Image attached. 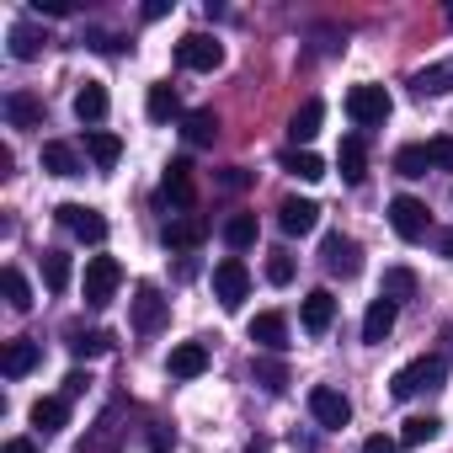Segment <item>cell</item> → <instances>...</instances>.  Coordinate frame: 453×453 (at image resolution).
<instances>
[{
    "instance_id": "6da1fadb",
    "label": "cell",
    "mask_w": 453,
    "mask_h": 453,
    "mask_svg": "<svg viewBox=\"0 0 453 453\" xmlns=\"http://www.w3.org/2000/svg\"><path fill=\"white\" fill-rule=\"evenodd\" d=\"M389 230H395L405 246H421V241L432 235V213H426V203H421V197H411V192L389 197Z\"/></svg>"
},
{
    "instance_id": "7a4b0ae2",
    "label": "cell",
    "mask_w": 453,
    "mask_h": 453,
    "mask_svg": "<svg viewBox=\"0 0 453 453\" xmlns=\"http://www.w3.org/2000/svg\"><path fill=\"white\" fill-rule=\"evenodd\" d=\"M442 379H448V363H442V357H416V363H405V368L389 379V395H395V400H411V395H421V389H442Z\"/></svg>"
},
{
    "instance_id": "3957f363",
    "label": "cell",
    "mask_w": 453,
    "mask_h": 453,
    "mask_svg": "<svg viewBox=\"0 0 453 453\" xmlns=\"http://www.w3.org/2000/svg\"><path fill=\"white\" fill-rule=\"evenodd\" d=\"M389 112H395V102H389L384 86H352V91H347V118H352L357 128H384Z\"/></svg>"
},
{
    "instance_id": "277c9868",
    "label": "cell",
    "mask_w": 453,
    "mask_h": 453,
    "mask_svg": "<svg viewBox=\"0 0 453 453\" xmlns=\"http://www.w3.org/2000/svg\"><path fill=\"white\" fill-rule=\"evenodd\" d=\"M118 283H123V267H118L112 257H91V262H86L81 288H86V304H91V310H107L112 294H118Z\"/></svg>"
},
{
    "instance_id": "5b68a950",
    "label": "cell",
    "mask_w": 453,
    "mask_h": 453,
    "mask_svg": "<svg viewBox=\"0 0 453 453\" xmlns=\"http://www.w3.org/2000/svg\"><path fill=\"white\" fill-rule=\"evenodd\" d=\"M246 294H251V273H246V262H241V257H224V262L213 267V299H219L224 310H241Z\"/></svg>"
},
{
    "instance_id": "8992f818",
    "label": "cell",
    "mask_w": 453,
    "mask_h": 453,
    "mask_svg": "<svg viewBox=\"0 0 453 453\" xmlns=\"http://www.w3.org/2000/svg\"><path fill=\"white\" fill-rule=\"evenodd\" d=\"M208 230H213V224H208L203 213H171L165 230H160V241H165V251L187 257V251H197V246L208 241Z\"/></svg>"
},
{
    "instance_id": "52a82bcc",
    "label": "cell",
    "mask_w": 453,
    "mask_h": 453,
    "mask_svg": "<svg viewBox=\"0 0 453 453\" xmlns=\"http://www.w3.org/2000/svg\"><path fill=\"white\" fill-rule=\"evenodd\" d=\"M176 65H181V70H192V75H208V70H219V65H224V43H219V38H208V33H187V38L176 43Z\"/></svg>"
},
{
    "instance_id": "ba28073f",
    "label": "cell",
    "mask_w": 453,
    "mask_h": 453,
    "mask_svg": "<svg viewBox=\"0 0 453 453\" xmlns=\"http://www.w3.org/2000/svg\"><path fill=\"white\" fill-rule=\"evenodd\" d=\"M320 262H326L331 278H357V273H363V246H357L352 235L331 230V235L320 241Z\"/></svg>"
},
{
    "instance_id": "9c48e42d",
    "label": "cell",
    "mask_w": 453,
    "mask_h": 453,
    "mask_svg": "<svg viewBox=\"0 0 453 453\" xmlns=\"http://www.w3.org/2000/svg\"><path fill=\"white\" fill-rule=\"evenodd\" d=\"M54 219L65 224L75 241H86V246H102V241H107V219H102L96 208H86V203H59Z\"/></svg>"
},
{
    "instance_id": "30bf717a",
    "label": "cell",
    "mask_w": 453,
    "mask_h": 453,
    "mask_svg": "<svg viewBox=\"0 0 453 453\" xmlns=\"http://www.w3.org/2000/svg\"><path fill=\"white\" fill-rule=\"evenodd\" d=\"M310 416H315L326 432H342V426L352 421V400H347L342 389H331V384H315V389H310Z\"/></svg>"
},
{
    "instance_id": "8fae6325",
    "label": "cell",
    "mask_w": 453,
    "mask_h": 453,
    "mask_svg": "<svg viewBox=\"0 0 453 453\" xmlns=\"http://www.w3.org/2000/svg\"><path fill=\"white\" fill-rule=\"evenodd\" d=\"M165 315H171V299H160L155 283H139V294H134V331L139 336H155L165 326Z\"/></svg>"
},
{
    "instance_id": "7c38bea8",
    "label": "cell",
    "mask_w": 453,
    "mask_h": 453,
    "mask_svg": "<svg viewBox=\"0 0 453 453\" xmlns=\"http://www.w3.org/2000/svg\"><path fill=\"white\" fill-rule=\"evenodd\" d=\"M192 197H197V192H192V160L181 155V160H171L165 176H160V203H165V208H192Z\"/></svg>"
},
{
    "instance_id": "4fadbf2b",
    "label": "cell",
    "mask_w": 453,
    "mask_h": 453,
    "mask_svg": "<svg viewBox=\"0 0 453 453\" xmlns=\"http://www.w3.org/2000/svg\"><path fill=\"white\" fill-rule=\"evenodd\" d=\"M299 320H304L310 336H326L331 320H336V294H331V288H310L304 304H299Z\"/></svg>"
},
{
    "instance_id": "5bb4252c",
    "label": "cell",
    "mask_w": 453,
    "mask_h": 453,
    "mask_svg": "<svg viewBox=\"0 0 453 453\" xmlns=\"http://www.w3.org/2000/svg\"><path fill=\"white\" fill-rule=\"evenodd\" d=\"M278 224H283V235H310L315 224H320V203H310V197H283V203H278Z\"/></svg>"
},
{
    "instance_id": "9a60e30c",
    "label": "cell",
    "mask_w": 453,
    "mask_h": 453,
    "mask_svg": "<svg viewBox=\"0 0 453 453\" xmlns=\"http://www.w3.org/2000/svg\"><path fill=\"white\" fill-rule=\"evenodd\" d=\"M38 363H43V347H38V342H27V336L6 342V352H0V373H6V379H27Z\"/></svg>"
},
{
    "instance_id": "2e32d148",
    "label": "cell",
    "mask_w": 453,
    "mask_h": 453,
    "mask_svg": "<svg viewBox=\"0 0 453 453\" xmlns=\"http://www.w3.org/2000/svg\"><path fill=\"white\" fill-rule=\"evenodd\" d=\"M336 171H342L347 187H363V181H368V144H363L357 134L342 139V150H336Z\"/></svg>"
},
{
    "instance_id": "e0dca14e",
    "label": "cell",
    "mask_w": 453,
    "mask_h": 453,
    "mask_svg": "<svg viewBox=\"0 0 453 453\" xmlns=\"http://www.w3.org/2000/svg\"><path fill=\"white\" fill-rule=\"evenodd\" d=\"M165 368H171V379H203L208 373V347L203 342H181V347H171Z\"/></svg>"
},
{
    "instance_id": "ac0fdd59",
    "label": "cell",
    "mask_w": 453,
    "mask_h": 453,
    "mask_svg": "<svg viewBox=\"0 0 453 453\" xmlns=\"http://www.w3.org/2000/svg\"><path fill=\"white\" fill-rule=\"evenodd\" d=\"M33 426L43 432V437H54V432H65L70 426V400L65 395H43V400H33Z\"/></svg>"
},
{
    "instance_id": "d6986e66",
    "label": "cell",
    "mask_w": 453,
    "mask_h": 453,
    "mask_svg": "<svg viewBox=\"0 0 453 453\" xmlns=\"http://www.w3.org/2000/svg\"><path fill=\"white\" fill-rule=\"evenodd\" d=\"M251 342H257L262 352H283V347H288V320H283L278 310H262V315L251 320Z\"/></svg>"
},
{
    "instance_id": "ffe728a7",
    "label": "cell",
    "mask_w": 453,
    "mask_h": 453,
    "mask_svg": "<svg viewBox=\"0 0 453 453\" xmlns=\"http://www.w3.org/2000/svg\"><path fill=\"white\" fill-rule=\"evenodd\" d=\"M6 38H12L6 49H12V59H17V65H33V59L43 54V43H49V33H43V27H33V22H17Z\"/></svg>"
},
{
    "instance_id": "44dd1931",
    "label": "cell",
    "mask_w": 453,
    "mask_h": 453,
    "mask_svg": "<svg viewBox=\"0 0 453 453\" xmlns=\"http://www.w3.org/2000/svg\"><path fill=\"white\" fill-rule=\"evenodd\" d=\"M320 123H326V102H320V96H310V102L288 118V139H294V150H299V144H310V139L320 134Z\"/></svg>"
},
{
    "instance_id": "7402d4cb",
    "label": "cell",
    "mask_w": 453,
    "mask_h": 453,
    "mask_svg": "<svg viewBox=\"0 0 453 453\" xmlns=\"http://www.w3.org/2000/svg\"><path fill=\"white\" fill-rule=\"evenodd\" d=\"M86 155H91L96 171H112V165L123 160V139L107 134V128H91V134H86Z\"/></svg>"
},
{
    "instance_id": "603a6c76",
    "label": "cell",
    "mask_w": 453,
    "mask_h": 453,
    "mask_svg": "<svg viewBox=\"0 0 453 453\" xmlns=\"http://www.w3.org/2000/svg\"><path fill=\"white\" fill-rule=\"evenodd\" d=\"M389 331H395V304H389V299H373L368 315H363V342H368V347H384Z\"/></svg>"
},
{
    "instance_id": "cb8c5ba5",
    "label": "cell",
    "mask_w": 453,
    "mask_h": 453,
    "mask_svg": "<svg viewBox=\"0 0 453 453\" xmlns=\"http://www.w3.org/2000/svg\"><path fill=\"white\" fill-rule=\"evenodd\" d=\"M65 347L75 357H107L112 352V331H86V326H70L65 331Z\"/></svg>"
},
{
    "instance_id": "d4e9b609",
    "label": "cell",
    "mask_w": 453,
    "mask_h": 453,
    "mask_svg": "<svg viewBox=\"0 0 453 453\" xmlns=\"http://www.w3.org/2000/svg\"><path fill=\"white\" fill-rule=\"evenodd\" d=\"M75 118H81L86 128H96V123L107 118V86H96V81H86V86L75 91Z\"/></svg>"
},
{
    "instance_id": "484cf974",
    "label": "cell",
    "mask_w": 453,
    "mask_h": 453,
    "mask_svg": "<svg viewBox=\"0 0 453 453\" xmlns=\"http://www.w3.org/2000/svg\"><path fill=\"white\" fill-rule=\"evenodd\" d=\"M6 123H12V128H38V123H43V102H38L33 91H12V96H6Z\"/></svg>"
},
{
    "instance_id": "4316f807",
    "label": "cell",
    "mask_w": 453,
    "mask_h": 453,
    "mask_svg": "<svg viewBox=\"0 0 453 453\" xmlns=\"http://www.w3.org/2000/svg\"><path fill=\"white\" fill-rule=\"evenodd\" d=\"M181 139H187L192 150L213 144V139H219V118H213V107H197V112H187V118H181Z\"/></svg>"
},
{
    "instance_id": "83f0119b",
    "label": "cell",
    "mask_w": 453,
    "mask_h": 453,
    "mask_svg": "<svg viewBox=\"0 0 453 453\" xmlns=\"http://www.w3.org/2000/svg\"><path fill=\"white\" fill-rule=\"evenodd\" d=\"M411 86H416V96H448V91H453V59L416 70V75H411Z\"/></svg>"
},
{
    "instance_id": "f1b7e54d",
    "label": "cell",
    "mask_w": 453,
    "mask_h": 453,
    "mask_svg": "<svg viewBox=\"0 0 453 453\" xmlns=\"http://www.w3.org/2000/svg\"><path fill=\"white\" fill-rule=\"evenodd\" d=\"M144 112H150V123H171V118H181V102H176V86H165V81H155V86H150V96H144Z\"/></svg>"
},
{
    "instance_id": "f546056e",
    "label": "cell",
    "mask_w": 453,
    "mask_h": 453,
    "mask_svg": "<svg viewBox=\"0 0 453 453\" xmlns=\"http://www.w3.org/2000/svg\"><path fill=\"white\" fill-rule=\"evenodd\" d=\"M38 160H43V171H49V176H81V155H75L70 144H59V139H49Z\"/></svg>"
},
{
    "instance_id": "4dcf8cb0",
    "label": "cell",
    "mask_w": 453,
    "mask_h": 453,
    "mask_svg": "<svg viewBox=\"0 0 453 453\" xmlns=\"http://www.w3.org/2000/svg\"><path fill=\"white\" fill-rule=\"evenodd\" d=\"M224 246H230V251H251L257 246V213H230V219H224Z\"/></svg>"
},
{
    "instance_id": "1f68e13d",
    "label": "cell",
    "mask_w": 453,
    "mask_h": 453,
    "mask_svg": "<svg viewBox=\"0 0 453 453\" xmlns=\"http://www.w3.org/2000/svg\"><path fill=\"white\" fill-rule=\"evenodd\" d=\"M283 171L299 176V181H320L326 176V160L315 150H283Z\"/></svg>"
},
{
    "instance_id": "d6a6232c",
    "label": "cell",
    "mask_w": 453,
    "mask_h": 453,
    "mask_svg": "<svg viewBox=\"0 0 453 453\" xmlns=\"http://www.w3.org/2000/svg\"><path fill=\"white\" fill-rule=\"evenodd\" d=\"M251 379H257L267 395H283V389H288V368H283V357H251Z\"/></svg>"
},
{
    "instance_id": "836d02e7",
    "label": "cell",
    "mask_w": 453,
    "mask_h": 453,
    "mask_svg": "<svg viewBox=\"0 0 453 453\" xmlns=\"http://www.w3.org/2000/svg\"><path fill=\"white\" fill-rule=\"evenodd\" d=\"M437 432H442L437 416H405V421H400V448H421V442H432Z\"/></svg>"
},
{
    "instance_id": "e575fe53",
    "label": "cell",
    "mask_w": 453,
    "mask_h": 453,
    "mask_svg": "<svg viewBox=\"0 0 453 453\" xmlns=\"http://www.w3.org/2000/svg\"><path fill=\"white\" fill-rule=\"evenodd\" d=\"M0 288H6V304H12L17 315H27V310H33V288H27V278H22L17 267L0 273Z\"/></svg>"
},
{
    "instance_id": "d590c367",
    "label": "cell",
    "mask_w": 453,
    "mask_h": 453,
    "mask_svg": "<svg viewBox=\"0 0 453 453\" xmlns=\"http://www.w3.org/2000/svg\"><path fill=\"white\" fill-rule=\"evenodd\" d=\"M395 171H400V176H411V181H416V176H426V171H432L426 144H405V150H395Z\"/></svg>"
},
{
    "instance_id": "8d00e7d4",
    "label": "cell",
    "mask_w": 453,
    "mask_h": 453,
    "mask_svg": "<svg viewBox=\"0 0 453 453\" xmlns=\"http://www.w3.org/2000/svg\"><path fill=\"white\" fill-rule=\"evenodd\" d=\"M43 288L49 294H65L70 288V257L65 251H43Z\"/></svg>"
},
{
    "instance_id": "74e56055",
    "label": "cell",
    "mask_w": 453,
    "mask_h": 453,
    "mask_svg": "<svg viewBox=\"0 0 453 453\" xmlns=\"http://www.w3.org/2000/svg\"><path fill=\"white\" fill-rule=\"evenodd\" d=\"M411 294H416V273H411V267H389V273H384V288H379V299L400 304V299H411Z\"/></svg>"
},
{
    "instance_id": "f35d334b",
    "label": "cell",
    "mask_w": 453,
    "mask_h": 453,
    "mask_svg": "<svg viewBox=\"0 0 453 453\" xmlns=\"http://www.w3.org/2000/svg\"><path fill=\"white\" fill-rule=\"evenodd\" d=\"M267 283L273 288H288L294 283V257L288 251H267Z\"/></svg>"
},
{
    "instance_id": "ab89813d",
    "label": "cell",
    "mask_w": 453,
    "mask_h": 453,
    "mask_svg": "<svg viewBox=\"0 0 453 453\" xmlns=\"http://www.w3.org/2000/svg\"><path fill=\"white\" fill-rule=\"evenodd\" d=\"M426 155H432V165H437V171H453V134L426 139Z\"/></svg>"
},
{
    "instance_id": "60d3db41",
    "label": "cell",
    "mask_w": 453,
    "mask_h": 453,
    "mask_svg": "<svg viewBox=\"0 0 453 453\" xmlns=\"http://www.w3.org/2000/svg\"><path fill=\"white\" fill-rule=\"evenodd\" d=\"M144 448H150V453H171V448H176V426L155 421V426H150V437H144Z\"/></svg>"
},
{
    "instance_id": "b9f144b4",
    "label": "cell",
    "mask_w": 453,
    "mask_h": 453,
    "mask_svg": "<svg viewBox=\"0 0 453 453\" xmlns=\"http://www.w3.org/2000/svg\"><path fill=\"white\" fill-rule=\"evenodd\" d=\"M86 43L96 54H123V38H112V33H86Z\"/></svg>"
},
{
    "instance_id": "7bdbcfd3",
    "label": "cell",
    "mask_w": 453,
    "mask_h": 453,
    "mask_svg": "<svg viewBox=\"0 0 453 453\" xmlns=\"http://www.w3.org/2000/svg\"><path fill=\"white\" fill-rule=\"evenodd\" d=\"M357 453H400V437H384V432H373Z\"/></svg>"
},
{
    "instance_id": "ee69618b",
    "label": "cell",
    "mask_w": 453,
    "mask_h": 453,
    "mask_svg": "<svg viewBox=\"0 0 453 453\" xmlns=\"http://www.w3.org/2000/svg\"><path fill=\"white\" fill-rule=\"evenodd\" d=\"M33 12H43V17H70L75 6H70V0H33Z\"/></svg>"
},
{
    "instance_id": "f6af8a7d",
    "label": "cell",
    "mask_w": 453,
    "mask_h": 453,
    "mask_svg": "<svg viewBox=\"0 0 453 453\" xmlns=\"http://www.w3.org/2000/svg\"><path fill=\"white\" fill-rule=\"evenodd\" d=\"M246 181H251V176H246L241 165H230V171H224V176H219V187H224V192H241Z\"/></svg>"
},
{
    "instance_id": "bcb514c9",
    "label": "cell",
    "mask_w": 453,
    "mask_h": 453,
    "mask_svg": "<svg viewBox=\"0 0 453 453\" xmlns=\"http://www.w3.org/2000/svg\"><path fill=\"white\" fill-rule=\"evenodd\" d=\"M0 453H43L33 437H6V442H0Z\"/></svg>"
},
{
    "instance_id": "7dc6e473",
    "label": "cell",
    "mask_w": 453,
    "mask_h": 453,
    "mask_svg": "<svg viewBox=\"0 0 453 453\" xmlns=\"http://www.w3.org/2000/svg\"><path fill=\"white\" fill-rule=\"evenodd\" d=\"M86 384H91V373H81V368H75V373L65 379V400H75V395H86Z\"/></svg>"
},
{
    "instance_id": "c3c4849f",
    "label": "cell",
    "mask_w": 453,
    "mask_h": 453,
    "mask_svg": "<svg viewBox=\"0 0 453 453\" xmlns=\"http://www.w3.org/2000/svg\"><path fill=\"white\" fill-rule=\"evenodd\" d=\"M171 12V0H150V6H144V22H160Z\"/></svg>"
},
{
    "instance_id": "681fc988",
    "label": "cell",
    "mask_w": 453,
    "mask_h": 453,
    "mask_svg": "<svg viewBox=\"0 0 453 453\" xmlns=\"http://www.w3.org/2000/svg\"><path fill=\"white\" fill-rule=\"evenodd\" d=\"M437 251H442V257H453V230H448V235H437Z\"/></svg>"
},
{
    "instance_id": "f907efd6",
    "label": "cell",
    "mask_w": 453,
    "mask_h": 453,
    "mask_svg": "<svg viewBox=\"0 0 453 453\" xmlns=\"http://www.w3.org/2000/svg\"><path fill=\"white\" fill-rule=\"evenodd\" d=\"M448 27H453V6H448Z\"/></svg>"
}]
</instances>
